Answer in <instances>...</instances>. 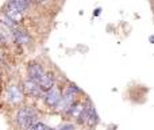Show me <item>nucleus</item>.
<instances>
[{
  "instance_id": "2eb2a0df",
  "label": "nucleus",
  "mask_w": 154,
  "mask_h": 130,
  "mask_svg": "<svg viewBox=\"0 0 154 130\" xmlns=\"http://www.w3.org/2000/svg\"><path fill=\"white\" fill-rule=\"evenodd\" d=\"M27 130H51L50 126H48L46 123L41 122V121H37L34 125H31Z\"/></svg>"
},
{
  "instance_id": "6ab92c4d",
  "label": "nucleus",
  "mask_w": 154,
  "mask_h": 130,
  "mask_svg": "<svg viewBox=\"0 0 154 130\" xmlns=\"http://www.w3.org/2000/svg\"><path fill=\"white\" fill-rule=\"evenodd\" d=\"M153 41H154L153 35H150V37H149V42H150V43H153Z\"/></svg>"
},
{
  "instance_id": "f8f14e48",
  "label": "nucleus",
  "mask_w": 154,
  "mask_h": 130,
  "mask_svg": "<svg viewBox=\"0 0 154 130\" xmlns=\"http://www.w3.org/2000/svg\"><path fill=\"white\" fill-rule=\"evenodd\" d=\"M0 43H3V45H11V43H14L12 31L5 24H3L2 22H0Z\"/></svg>"
},
{
  "instance_id": "4468645a",
  "label": "nucleus",
  "mask_w": 154,
  "mask_h": 130,
  "mask_svg": "<svg viewBox=\"0 0 154 130\" xmlns=\"http://www.w3.org/2000/svg\"><path fill=\"white\" fill-rule=\"evenodd\" d=\"M0 22H2L3 24H5V26H7L8 29H11V30H14V29H16V27H19V23L14 22L12 19H10L7 15H4L3 12H0Z\"/></svg>"
},
{
  "instance_id": "f257e3e1",
  "label": "nucleus",
  "mask_w": 154,
  "mask_h": 130,
  "mask_svg": "<svg viewBox=\"0 0 154 130\" xmlns=\"http://www.w3.org/2000/svg\"><path fill=\"white\" fill-rule=\"evenodd\" d=\"M38 118V114L31 106H22L20 109L16 111L15 123L20 130H27L31 125H34Z\"/></svg>"
},
{
  "instance_id": "39448f33",
  "label": "nucleus",
  "mask_w": 154,
  "mask_h": 130,
  "mask_svg": "<svg viewBox=\"0 0 154 130\" xmlns=\"http://www.w3.org/2000/svg\"><path fill=\"white\" fill-rule=\"evenodd\" d=\"M46 73L45 68L42 66V64L35 61H30L29 65H27V77L30 80L35 83H39V80L43 77V75Z\"/></svg>"
},
{
  "instance_id": "aec40b11",
  "label": "nucleus",
  "mask_w": 154,
  "mask_h": 130,
  "mask_svg": "<svg viewBox=\"0 0 154 130\" xmlns=\"http://www.w3.org/2000/svg\"><path fill=\"white\" fill-rule=\"evenodd\" d=\"M2 57H3V56H2V52H0V61H2Z\"/></svg>"
},
{
  "instance_id": "20e7f679",
  "label": "nucleus",
  "mask_w": 154,
  "mask_h": 130,
  "mask_svg": "<svg viewBox=\"0 0 154 130\" xmlns=\"http://www.w3.org/2000/svg\"><path fill=\"white\" fill-rule=\"evenodd\" d=\"M61 95H62V91L54 85L53 88H50V90L45 91L42 94V98H43V102L46 103V106H49L50 109H57L60 102H61Z\"/></svg>"
},
{
  "instance_id": "9d476101",
  "label": "nucleus",
  "mask_w": 154,
  "mask_h": 130,
  "mask_svg": "<svg viewBox=\"0 0 154 130\" xmlns=\"http://www.w3.org/2000/svg\"><path fill=\"white\" fill-rule=\"evenodd\" d=\"M82 111H84V104H82L81 102H79V100H75L72 104H69V106H68L62 113H64V115H68V117L79 121V118L81 117Z\"/></svg>"
},
{
  "instance_id": "f3484780",
  "label": "nucleus",
  "mask_w": 154,
  "mask_h": 130,
  "mask_svg": "<svg viewBox=\"0 0 154 130\" xmlns=\"http://www.w3.org/2000/svg\"><path fill=\"white\" fill-rule=\"evenodd\" d=\"M100 14H101V7H100V8H96L95 12H93V16H99Z\"/></svg>"
},
{
  "instance_id": "a211bd4d",
  "label": "nucleus",
  "mask_w": 154,
  "mask_h": 130,
  "mask_svg": "<svg viewBox=\"0 0 154 130\" xmlns=\"http://www.w3.org/2000/svg\"><path fill=\"white\" fill-rule=\"evenodd\" d=\"M34 3H39V4H42V3H45L46 0H32Z\"/></svg>"
},
{
  "instance_id": "4be33fe9",
  "label": "nucleus",
  "mask_w": 154,
  "mask_h": 130,
  "mask_svg": "<svg viewBox=\"0 0 154 130\" xmlns=\"http://www.w3.org/2000/svg\"><path fill=\"white\" fill-rule=\"evenodd\" d=\"M51 130H53V129H51Z\"/></svg>"
},
{
  "instance_id": "423d86ee",
  "label": "nucleus",
  "mask_w": 154,
  "mask_h": 130,
  "mask_svg": "<svg viewBox=\"0 0 154 130\" xmlns=\"http://www.w3.org/2000/svg\"><path fill=\"white\" fill-rule=\"evenodd\" d=\"M3 14L4 15H7L10 19H12L14 22H16V23H22L24 19V12H22L19 8H16L15 5L12 4V3L7 2L5 0L4 3V7H3Z\"/></svg>"
},
{
  "instance_id": "ddd939ff",
  "label": "nucleus",
  "mask_w": 154,
  "mask_h": 130,
  "mask_svg": "<svg viewBox=\"0 0 154 130\" xmlns=\"http://www.w3.org/2000/svg\"><path fill=\"white\" fill-rule=\"evenodd\" d=\"M7 2L12 3L16 8H19V10L22 11V12L29 11L30 7H31V2H30V0H7Z\"/></svg>"
},
{
  "instance_id": "6e6552de",
  "label": "nucleus",
  "mask_w": 154,
  "mask_h": 130,
  "mask_svg": "<svg viewBox=\"0 0 154 130\" xmlns=\"http://www.w3.org/2000/svg\"><path fill=\"white\" fill-rule=\"evenodd\" d=\"M22 91H23L24 94H27V95H30L31 98H42V94L43 91L41 90L39 84L35 81H32V80L27 79L23 81V84H22Z\"/></svg>"
},
{
  "instance_id": "412c9836",
  "label": "nucleus",
  "mask_w": 154,
  "mask_h": 130,
  "mask_svg": "<svg viewBox=\"0 0 154 130\" xmlns=\"http://www.w3.org/2000/svg\"><path fill=\"white\" fill-rule=\"evenodd\" d=\"M30 2H32V0H30Z\"/></svg>"
},
{
  "instance_id": "9b49d317",
  "label": "nucleus",
  "mask_w": 154,
  "mask_h": 130,
  "mask_svg": "<svg viewBox=\"0 0 154 130\" xmlns=\"http://www.w3.org/2000/svg\"><path fill=\"white\" fill-rule=\"evenodd\" d=\"M39 87L41 90L45 92V91L50 90V88H53L54 85H56V76H54V73H51V72H46L45 75H43V77L39 80Z\"/></svg>"
},
{
  "instance_id": "dca6fc26",
  "label": "nucleus",
  "mask_w": 154,
  "mask_h": 130,
  "mask_svg": "<svg viewBox=\"0 0 154 130\" xmlns=\"http://www.w3.org/2000/svg\"><path fill=\"white\" fill-rule=\"evenodd\" d=\"M58 130H75V126H73L72 123H66V125L61 126Z\"/></svg>"
},
{
  "instance_id": "1a4fd4ad",
  "label": "nucleus",
  "mask_w": 154,
  "mask_h": 130,
  "mask_svg": "<svg viewBox=\"0 0 154 130\" xmlns=\"http://www.w3.org/2000/svg\"><path fill=\"white\" fill-rule=\"evenodd\" d=\"M12 31V40L16 45L19 46H24V45H29L31 42V35L27 30H23L20 27H16V29L11 30Z\"/></svg>"
},
{
  "instance_id": "7ed1b4c3",
  "label": "nucleus",
  "mask_w": 154,
  "mask_h": 130,
  "mask_svg": "<svg viewBox=\"0 0 154 130\" xmlns=\"http://www.w3.org/2000/svg\"><path fill=\"white\" fill-rule=\"evenodd\" d=\"M79 94H81V90H80L76 84L69 83V84L66 85V88L64 90V92H62L61 102H60V104H58V107H57V109H58L60 111H64V110L66 109L69 104H72L75 100H77Z\"/></svg>"
},
{
  "instance_id": "0eeeda50",
  "label": "nucleus",
  "mask_w": 154,
  "mask_h": 130,
  "mask_svg": "<svg viewBox=\"0 0 154 130\" xmlns=\"http://www.w3.org/2000/svg\"><path fill=\"white\" fill-rule=\"evenodd\" d=\"M7 100L10 102L11 104H19L23 102L24 99V92L22 91L20 87H18L16 84H11L10 87L7 88Z\"/></svg>"
},
{
  "instance_id": "f03ea898",
  "label": "nucleus",
  "mask_w": 154,
  "mask_h": 130,
  "mask_svg": "<svg viewBox=\"0 0 154 130\" xmlns=\"http://www.w3.org/2000/svg\"><path fill=\"white\" fill-rule=\"evenodd\" d=\"M79 123H82L85 126H89V128H93L96 126L99 122H100V118H99L97 113H96V109L89 100L85 102L84 104V111H82L81 117L77 121Z\"/></svg>"
}]
</instances>
